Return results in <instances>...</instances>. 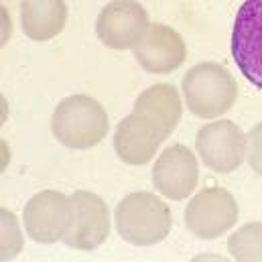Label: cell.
<instances>
[{
  "mask_svg": "<svg viewBox=\"0 0 262 262\" xmlns=\"http://www.w3.org/2000/svg\"><path fill=\"white\" fill-rule=\"evenodd\" d=\"M114 222L120 238L138 248L161 244L173 228L169 205L148 191H134L122 197L116 205Z\"/></svg>",
  "mask_w": 262,
  "mask_h": 262,
  "instance_id": "1",
  "label": "cell"
},
{
  "mask_svg": "<svg viewBox=\"0 0 262 262\" xmlns=\"http://www.w3.org/2000/svg\"><path fill=\"white\" fill-rule=\"evenodd\" d=\"M110 130L106 108L83 94L61 100L51 116L53 136L71 150H90L98 146Z\"/></svg>",
  "mask_w": 262,
  "mask_h": 262,
  "instance_id": "2",
  "label": "cell"
},
{
  "mask_svg": "<svg viewBox=\"0 0 262 262\" xmlns=\"http://www.w3.org/2000/svg\"><path fill=\"white\" fill-rule=\"evenodd\" d=\"M181 90L189 112L203 120L228 114L238 100V83L234 75L215 61H201L189 67Z\"/></svg>",
  "mask_w": 262,
  "mask_h": 262,
  "instance_id": "3",
  "label": "cell"
},
{
  "mask_svg": "<svg viewBox=\"0 0 262 262\" xmlns=\"http://www.w3.org/2000/svg\"><path fill=\"white\" fill-rule=\"evenodd\" d=\"M195 148L207 169L215 173H234L248 159V134L236 122L220 118L199 128Z\"/></svg>",
  "mask_w": 262,
  "mask_h": 262,
  "instance_id": "4",
  "label": "cell"
},
{
  "mask_svg": "<svg viewBox=\"0 0 262 262\" xmlns=\"http://www.w3.org/2000/svg\"><path fill=\"white\" fill-rule=\"evenodd\" d=\"M23 222L31 240L39 244L63 242L73 224V201L61 191H39L27 201Z\"/></svg>",
  "mask_w": 262,
  "mask_h": 262,
  "instance_id": "5",
  "label": "cell"
},
{
  "mask_svg": "<svg viewBox=\"0 0 262 262\" xmlns=\"http://www.w3.org/2000/svg\"><path fill=\"white\" fill-rule=\"evenodd\" d=\"M238 222V203L224 187H205L189 199L185 226L201 240H215L228 234Z\"/></svg>",
  "mask_w": 262,
  "mask_h": 262,
  "instance_id": "6",
  "label": "cell"
},
{
  "mask_svg": "<svg viewBox=\"0 0 262 262\" xmlns=\"http://www.w3.org/2000/svg\"><path fill=\"white\" fill-rule=\"evenodd\" d=\"M230 51L240 73L262 90V0H246L232 27Z\"/></svg>",
  "mask_w": 262,
  "mask_h": 262,
  "instance_id": "7",
  "label": "cell"
},
{
  "mask_svg": "<svg viewBox=\"0 0 262 262\" xmlns=\"http://www.w3.org/2000/svg\"><path fill=\"white\" fill-rule=\"evenodd\" d=\"M150 27L144 6L136 0H112L96 18V35L114 51L134 49Z\"/></svg>",
  "mask_w": 262,
  "mask_h": 262,
  "instance_id": "8",
  "label": "cell"
},
{
  "mask_svg": "<svg viewBox=\"0 0 262 262\" xmlns=\"http://www.w3.org/2000/svg\"><path fill=\"white\" fill-rule=\"evenodd\" d=\"M73 201V224L63 244L73 250H96L110 236V209L98 193L79 189L71 195Z\"/></svg>",
  "mask_w": 262,
  "mask_h": 262,
  "instance_id": "9",
  "label": "cell"
},
{
  "mask_svg": "<svg viewBox=\"0 0 262 262\" xmlns=\"http://www.w3.org/2000/svg\"><path fill=\"white\" fill-rule=\"evenodd\" d=\"M155 189L171 201H183L193 195L199 183L197 157L185 144L167 146L152 167Z\"/></svg>",
  "mask_w": 262,
  "mask_h": 262,
  "instance_id": "10",
  "label": "cell"
},
{
  "mask_svg": "<svg viewBox=\"0 0 262 262\" xmlns=\"http://www.w3.org/2000/svg\"><path fill=\"white\" fill-rule=\"evenodd\" d=\"M132 51L138 66L155 75L171 73L187 59L185 39L173 27L163 23H150L146 35Z\"/></svg>",
  "mask_w": 262,
  "mask_h": 262,
  "instance_id": "11",
  "label": "cell"
},
{
  "mask_svg": "<svg viewBox=\"0 0 262 262\" xmlns=\"http://www.w3.org/2000/svg\"><path fill=\"white\" fill-rule=\"evenodd\" d=\"M163 140V134L148 118L132 112L116 126L114 150L122 163L132 167H142L155 159Z\"/></svg>",
  "mask_w": 262,
  "mask_h": 262,
  "instance_id": "12",
  "label": "cell"
},
{
  "mask_svg": "<svg viewBox=\"0 0 262 262\" xmlns=\"http://www.w3.org/2000/svg\"><path fill=\"white\" fill-rule=\"evenodd\" d=\"M132 112L148 118L163 138H167L175 132L183 118V100L173 83H155L136 98Z\"/></svg>",
  "mask_w": 262,
  "mask_h": 262,
  "instance_id": "13",
  "label": "cell"
},
{
  "mask_svg": "<svg viewBox=\"0 0 262 262\" xmlns=\"http://www.w3.org/2000/svg\"><path fill=\"white\" fill-rule=\"evenodd\" d=\"M69 18L66 0H23L20 27L23 33L37 43H45L61 35Z\"/></svg>",
  "mask_w": 262,
  "mask_h": 262,
  "instance_id": "14",
  "label": "cell"
},
{
  "mask_svg": "<svg viewBox=\"0 0 262 262\" xmlns=\"http://www.w3.org/2000/svg\"><path fill=\"white\" fill-rule=\"evenodd\" d=\"M228 252L238 262H262V222H250L228 238Z\"/></svg>",
  "mask_w": 262,
  "mask_h": 262,
  "instance_id": "15",
  "label": "cell"
},
{
  "mask_svg": "<svg viewBox=\"0 0 262 262\" xmlns=\"http://www.w3.org/2000/svg\"><path fill=\"white\" fill-rule=\"evenodd\" d=\"M0 228H2V234H0V258L2 260H12L16 254L23 252L25 238H23L18 220L10 209H2L0 211Z\"/></svg>",
  "mask_w": 262,
  "mask_h": 262,
  "instance_id": "16",
  "label": "cell"
},
{
  "mask_svg": "<svg viewBox=\"0 0 262 262\" xmlns=\"http://www.w3.org/2000/svg\"><path fill=\"white\" fill-rule=\"evenodd\" d=\"M248 165L262 177V122L248 132Z\"/></svg>",
  "mask_w": 262,
  "mask_h": 262,
  "instance_id": "17",
  "label": "cell"
}]
</instances>
